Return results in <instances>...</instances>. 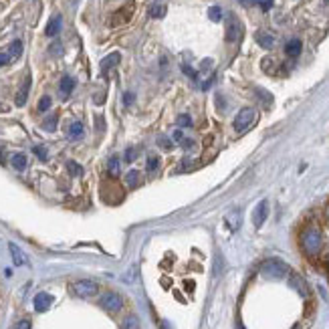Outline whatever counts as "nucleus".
Instances as JSON below:
<instances>
[{
	"instance_id": "obj_1",
	"label": "nucleus",
	"mask_w": 329,
	"mask_h": 329,
	"mask_svg": "<svg viewBox=\"0 0 329 329\" xmlns=\"http://www.w3.org/2000/svg\"><path fill=\"white\" fill-rule=\"evenodd\" d=\"M301 246L305 255L309 257H317L323 249V235L317 226H307L301 233Z\"/></svg>"
},
{
	"instance_id": "obj_2",
	"label": "nucleus",
	"mask_w": 329,
	"mask_h": 329,
	"mask_svg": "<svg viewBox=\"0 0 329 329\" xmlns=\"http://www.w3.org/2000/svg\"><path fill=\"white\" fill-rule=\"evenodd\" d=\"M260 273L267 279H283L285 275H289V267L279 258H269L260 265Z\"/></svg>"
},
{
	"instance_id": "obj_3",
	"label": "nucleus",
	"mask_w": 329,
	"mask_h": 329,
	"mask_svg": "<svg viewBox=\"0 0 329 329\" xmlns=\"http://www.w3.org/2000/svg\"><path fill=\"white\" fill-rule=\"evenodd\" d=\"M71 291L81 299H91L99 293V285H97L95 281H91V279H81V281H75L71 285Z\"/></svg>"
},
{
	"instance_id": "obj_4",
	"label": "nucleus",
	"mask_w": 329,
	"mask_h": 329,
	"mask_svg": "<svg viewBox=\"0 0 329 329\" xmlns=\"http://www.w3.org/2000/svg\"><path fill=\"white\" fill-rule=\"evenodd\" d=\"M257 119V111L253 107H242L238 113H236V118H235V129L238 131V134H242V131H246Z\"/></svg>"
},
{
	"instance_id": "obj_5",
	"label": "nucleus",
	"mask_w": 329,
	"mask_h": 329,
	"mask_svg": "<svg viewBox=\"0 0 329 329\" xmlns=\"http://www.w3.org/2000/svg\"><path fill=\"white\" fill-rule=\"evenodd\" d=\"M99 305L105 311H109V313H118V311H121V307H123V297L119 293H115V291H107V293L101 295Z\"/></svg>"
},
{
	"instance_id": "obj_6",
	"label": "nucleus",
	"mask_w": 329,
	"mask_h": 329,
	"mask_svg": "<svg viewBox=\"0 0 329 329\" xmlns=\"http://www.w3.org/2000/svg\"><path fill=\"white\" fill-rule=\"evenodd\" d=\"M240 35H242L240 23L235 19V16H230L228 24H226V41H228V43H236V41L240 39Z\"/></svg>"
},
{
	"instance_id": "obj_7",
	"label": "nucleus",
	"mask_w": 329,
	"mask_h": 329,
	"mask_svg": "<svg viewBox=\"0 0 329 329\" xmlns=\"http://www.w3.org/2000/svg\"><path fill=\"white\" fill-rule=\"evenodd\" d=\"M53 301H55V299H53L51 293H45V291H43V293H37V295H35V309L39 311V313H43V311H47L48 307L53 305Z\"/></svg>"
},
{
	"instance_id": "obj_8",
	"label": "nucleus",
	"mask_w": 329,
	"mask_h": 329,
	"mask_svg": "<svg viewBox=\"0 0 329 329\" xmlns=\"http://www.w3.org/2000/svg\"><path fill=\"white\" fill-rule=\"evenodd\" d=\"M267 216H269V202H267V200H262V202H258V206L255 208V214H253L255 226H257V228L262 226V222L267 220Z\"/></svg>"
},
{
	"instance_id": "obj_9",
	"label": "nucleus",
	"mask_w": 329,
	"mask_h": 329,
	"mask_svg": "<svg viewBox=\"0 0 329 329\" xmlns=\"http://www.w3.org/2000/svg\"><path fill=\"white\" fill-rule=\"evenodd\" d=\"M131 14H134V2H127L125 8H119L118 14L113 16V26H118L121 23H127L131 19Z\"/></svg>"
},
{
	"instance_id": "obj_10",
	"label": "nucleus",
	"mask_w": 329,
	"mask_h": 329,
	"mask_svg": "<svg viewBox=\"0 0 329 329\" xmlns=\"http://www.w3.org/2000/svg\"><path fill=\"white\" fill-rule=\"evenodd\" d=\"M28 91H30V75H26V77H24V81H23V87L19 89V93H16V99H14V103L19 105V107H23V105L26 103V99H28Z\"/></svg>"
},
{
	"instance_id": "obj_11",
	"label": "nucleus",
	"mask_w": 329,
	"mask_h": 329,
	"mask_svg": "<svg viewBox=\"0 0 329 329\" xmlns=\"http://www.w3.org/2000/svg\"><path fill=\"white\" fill-rule=\"evenodd\" d=\"M61 26H63V19H61V14H55L51 21H48V24H47V37H57L59 35V30H61Z\"/></svg>"
},
{
	"instance_id": "obj_12",
	"label": "nucleus",
	"mask_w": 329,
	"mask_h": 329,
	"mask_svg": "<svg viewBox=\"0 0 329 329\" xmlns=\"http://www.w3.org/2000/svg\"><path fill=\"white\" fill-rule=\"evenodd\" d=\"M73 89H75V79L69 77V75H65V77L61 79V83H59V91H61V95H63V97H69Z\"/></svg>"
},
{
	"instance_id": "obj_13",
	"label": "nucleus",
	"mask_w": 329,
	"mask_h": 329,
	"mask_svg": "<svg viewBox=\"0 0 329 329\" xmlns=\"http://www.w3.org/2000/svg\"><path fill=\"white\" fill-rule=\"evenodd\" d=\"M301 48H303V45H301L299 39H291V41L285 45V53H287L289 57H299V55H301Z\"/></svg>"
},
{
	"instance_id": "obj_14",
	"label": "nucleus",
	"mask_w": 329,
	"mask_h": 329,
	"mask_svg": "<svg viewBox=\"0 0 329 329\" xmlns=\"http://www.w3.org/2000/svg\"><path fill=\"white\" fill-rule=\"evenodd\" d=\"M8 251H10V255H12V260H14V265H16V267H21V265H24V262H26V258H24L23 251H21L14 242H10V244H8Z\"/></svg>"
},
{
	"instance_id": "obj_15",
	"label": "nucleus",
	"mask_w": 329,
	"mask_h": 329,
	"mask_svg": "<svg viewBox=\"0 0 329 329\" xmlns=\"http://www.w3.org/2000/svg\"><path fill=\"white\" fill-rule=\"evenodd\" d=\"M119 61H121V55H119V53H111L109 57H105V59L101 61V71L107 73V71H109L111 67H115V65H118Z\"/></svg>"
},
{
	"instance_id": "obj_16",
	"label": "nucleus",
	"mask_w": 329,
	"mask_h": 329,
	"mask_svg": "<svg viewBox=\"0 0 329 329\" xmlns=\"http://www.w3.org/2000/svg\"><path fill=\"white\" fill-rule=\"evenodd\" d=\"M291 285L297 289V291L303 295V297H307V295H309V287H307V283L303 281L299 275H291Z\"/></svg>"
},
{
	"instance_id": "obj_17",
	"label": "nucleus",
	"mask_w": 329,
	"mask_h": 329,
	"mask_svg": "<svg viewBox=\"0 0 329 329\" xmlns=\"http://www.w3.org/2000/svg\"><path fill=\"white\" fill-rule=\"evenodd\" d=\"M257 43L262 47V48H271L273 45H275V37L273 35H269V32H257Z\"/></svg>"
},
{
	"instance_id": "obj_18",
	"label": "nucleus",
	"mask_w": 329,
	"mask_h": 329,
	"mask_svg": "<svg viewBox=\"0 0 329 329\" xmlns=\"http://www.w3.org/2000/svg\"><path fill=\"white\" fill-rule=\"evenodd\" d=\"M85 134V129H83V123H79V121H73L69 125V140H81Z\"/></svg>"
},
{
	"instance_id": "obj_19",
	"label": "nucleus",
	"mask_w": 329,
	"mask_h": 329,
	"mask_svg": "<svg viewBox=\"0 0 329 329\" xmlns=\"http://www.w3.org/2000/svg\"><path fill=\"white\" fill-rule=\"evenodd\" d=\"M10 164H12V168L14 170H24L26 168V156L24 154H12V158H10Z\"/></svg>"
},
{
	"instance_id": "obj_20",
	"label": "nucleus",
	"mask_w": 329,
	"mask_h": 329,
	"mask_svg": "<svg viewBox=\"0 0 329 329\" xmlns=\"http://www.w3.org/2000/svg\"><path fill=\"white\" fill-rule=\"evenodd\" d=\"M121 329H141V327H140V319H138L136 315H127V317H123V321H121Z\"/></svg>"
},
{
	"instance_id": "obj_21",
	"label": "nucleus",
	"mask_w": 329,
	"mask_h": 329,
	"mask_svg": "<svg viewBox=\"0 0 329 329\" xmlns=\"http://www.w3.org/2000/svg\"><path fill=\"white\" fill-rule=\"evenodd\" d=\"M21 53H23V43H21V41H14V43L10 45V48H8L10 61H16V59L21 57Z\"/></svg>"
},
{
	"instance_id": "obj_22",
	"label": "nucleus",
	"mask_w": 329,
	"mask_h": 329,
	"mask_svg": "<svg viewBox=\"0 0 329 329\" xmlns=\"http://www.w3.org/2000/svg\"><path fill=\"white\" fill-rule=\"evenodd\" d=\"M125 184H127L129 188H138V186H140V172H138V170L127 172V176H125Z\"/></svg>"
},
{
	"instance_id": "obj_23",
	"label": "nucleus",
	"mask_w": 329,
	"mask_h": 329,
	"mask_svg": "<svg viewBox=\"0 0 329 329\" xmlns=\"http://www.w3.org/2000/svg\"><path fill=\"white\" fill-rule=\"evenodd\" d=\"M208 19L212 23H220L222 21V8L220 6H210L208 8Z\"/></svg>"
},
{
	"instance_id": "obj_24",
	"label": "nucleus",
	"mask_w": 329,
	"mask_h": 329,
	"mask_svg": "<svg viewBox=\"0 0 329 329\" xmlns=\"http://www.w3.org/2000/svg\"><path fill=\"white\" fill-rule=\"evenodd\" d=\"M107 172H109V176H118L119 174V160L118 158H109V162H107Z\"/></svg>"
},
{
	"instance_id": "obj_25",
	"label": "nucleus",
	"mask_w": 329,
	"mask_h": 329,
	"mask_svg": "<svg viewBox=\"0 0 329 329\" xmlns=\"http://www.w3.org/2000/svg\"><path fill=\"white\" fill-rule=\"evenodd\" d=\"M164 14H166V6L164 4H154L150 8V16H154V19H162Z\"/></svg>"
},
{
	"instance_id": "obj_26",
	"label": "nucleus",
	"mask_w": 329,
	"mask_h": 329,
	"mask_svg": "<svg viewBox=\"0 0 329 329\" xmlns=\"http://www.w3.org/2000/svg\"><path fill=\"white\" fill-rule=\"evenodd\" d=\"M147 172H150V174H154L158 168H160V160L156 158V156H150V158H147Z\"/></svg>"
},
{
	"instance_id": "obj_27",
	"label": "nucleus",
	"mask_w": 329,
	"mask_h": 329,
	"mask_svg": "<svg viewBox=\"0 0 329 329\" xmlns=\"http://www.w3.org/2000/svg\"><path fill=\"white\" fill-rule=\"evenodd\" d=\"M55 127H57V115L45 119V123H43V129H45V131H55Z\"/></svg>"
},
{
	"instance_id": "obj_28",
	"label": "nucleus",
	"mask_w": 329,
	"mask_h": 329,
	"mask_svg": "<svg viewBox=\"0 0 329 329\" xmlns=\"http://www.w3.org/2000/svg\"><path fill=\"white\" fill-rule=\"evenodd\" d=\"M67 170L71 172V176H81V174H83V168H81L77 162H67Z\"/></svg>"
},
{
	"instance_id": "obj_29",
	"label": "nucleus",
	"mask_w": 329,
	"mask_h": 329,
	"mask_svg": "<svg viewBox=\"0 0 329 329\" xmlns=\"http://www.w3.org/2000/svg\"><path fill=\"white\" fill-rule=\"evenodd\" d=\"M176 123H178L180 127H190V125H192V118H190V115H186V113H182V115H178Z\"/></svg>"
},
{
	"instance_id": "obj_30",
	"label": "nucleus",
	"mask_w": 329,
	"mask_h": 329,
	"mask_svg": "<svg viewBox=\"0 0 329 329\" xmlns=\"http://www.w3.org/2000/svg\"><path fill=\"white\" fill-rule=\"evenodd\" d=\"M255 93H257V97H260V99H262V103H265L267 107L271 105V101H273V97H271V95H269V93H267L265 89H257Z\"/></svg>"
},
{
	"instance_id": "obj_31",
	"label": "nucleus",
	"mask_w": 329,
	"mask_h": 329,
	"mask_svg": "<svg viewBox=\"0 0 329 329\" xmlns=\"http://www.w3.org/2000/svg\"><path fill=\"white\" fill-rule=\"evenodd\" d=\"M32 152H35V154L39 156V160H43V162L48 160V152H47L45 145H35V150H32Z\"/></svg>"
},
{
	"instance_id": "obj_32",
	"label": "nucleus",
	"mask_w": 329,
	"mask_h": 329,
	"mask_svg": "<svg viewBox=\"0 0 329 329\" xmlns=\"http://www.w3.org/2000/svg\"><path fill=\"white\" fill-rule=\"evenodd\" d=\"M48 107H51V97H48V95L41 97V101H39V111H41V113H43V111H48Z\"/></svg>"
},
{
	"instance_id": "obj_33",
	"label": "nucleus",
	"mask_w": 329,
	"mask_h": 329,
	"mask_svg": "<svg viewBox=\"0 0 329 329\" xmlns=\"http://www.w3.org/2000/svg\"><path fill=\"white\" fill-rule=\"evenodd\" d=\"M48 51H51V55H55V57H59V55H63V47L59 45V43H55L51 48H48Z\"/></svg>"
},
{
	"instance_id": "obj_34",
	"label": "nucleus",
	"mask_w": 329,
	"mask_h": 329,
	"mask_svg": "<svg viewBox=\"0 0 329 329\" xmlns=\"http://www.w3.org/2000/svg\"><path fill=\"white\" fill-rule=\"evenodd\" d=\"M125 160L127 162H134L136 160V147H127V150H125Z\"/></svg>"
},
{
	"instance_id": "obj_35",
	"label": "nucleus",
	"mask_w": 329,
	"mask_h": 329,
	"mask_svg": "<svg viewBox=\"0 0 329 329\" xmlns=\"http://www.w3.org/2000/svg\"><path fill=\"white\" fill-rule=\"evenodd\" d=\"M14 329H30V321L28 319H21L19 323L14 325Z\"/></svg>"
},
{
	"instance_id": "obj_36",
	"label": "nucleus",
	"mask_w": 329,
	"mask_h": 329,
	"mask_svg": "<svg viewBox=\"0 0 329 329\" xmlns=\"http://www.w3.org/2000/svg\"><path fill=\"white\" fill-rule=\"evenodd\" d=\"M257 2L260 4L262 10H271V6H273V0H257Z\"/></svg>"
},
{
	"instance_id": "obj_37",
	"label": "nucleus",
	"mask_w": 329,
	"mask_h": 329,
	"mask_svg": "<svg viewBox=\"0 0 329 329\" xmlns=\"http://www.w3.org/2000/svg\"><path fill=\"white\" fill-rule=\"evenodd\" d=\"M131 103H134V93L127 91V93L123 95V105H131Z\"/></svg>"
},
{
	"instance_id": "obj_38",
	"label": "nucleus",
	"mask_w": 329,
	"mask_h": 329,
	"mask_svg": "<svg viewBox=\"0 0 329 329\" xmlns=\"http://www.w3.org/2000/svg\"><path fill=\"white\" fill-rule=\"evenodd\" d=\"M182 71H184L190 79H196V71H192V67H188V65H182Z\"/></svg>"
},
{
	"instance_id": "obj_39",
	"label": "nucleus",
	"mask_w": 329,
	"mask_h": 329,
	"mask_svg": "<svg viewBox=\"0 0 329 329\" xmlns=\"http://www.w3.org/2000/svg\"><path fill=\"white\" fill-rule=\"evenodd\" d=\"M8 63H12L8 53H0V67H2V65H8Z\"/></svg>"
},
{
	"instance_id": "obj_40",
	"label": "nucleus",
	"mask_w": 329,
	"mask_h": 329,
	"mask_svg": "<svg viewBox=\"0 0 329 329\" xmlns=\"http://www.w3.org/2000/svg\"><path fill=\"white\" fill-rule=\"evenodd\" d=\"M160 329H170V327H168V323H166V321H162V323H160Z\"/></svg>"
},
{
	"instance_id": "obj_41",
	"label": "nucleus",
	"mask_w": 329,
	"mask_h": 329,
	"mask_svg": "<svg viewBox=\"0 0 329 329\" xmlns=\"http://www.w3.org/2000/svg\"><path fill=\"white\" fill-rule=\"evenodd\" d=\"M327 216H329V206H327Z\"/></svg>"
},
{
	"instance_id": "obj_42",
	"label": "nucleus",
	"mask_w": 329,
	"mask_h": 329,
	"mask_svg": "<svg viewBox=\"0 0 329 329\" xmlns=\"http://www.w3.org/2000/svg\"><path fill=\"white\" fill-rule=\"evenodd\" d=\"M327 2H329V0H327Z\"/></svg>"
}]
</instances>
